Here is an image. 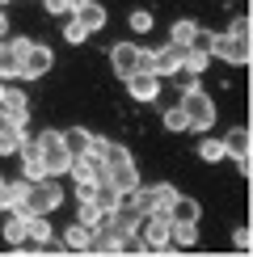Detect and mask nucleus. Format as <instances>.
I'll use <instances>...</instances> for the list:
<instances>
[{
	"label": "nucleus",
	"mask_w": 253,
	"mask_h": 257,
	"mask_svg": "<svg viewBox=\"0 0 253 257\" xmlns=\"http://www.w3.org/2000/svg\"><path fill=\"white\" fill-rule=\"evenodd\" d=\"M249 17H236L232 21V30L211 38V59H224V63H236V68H245L249 63Z\"/></svg>",
	"instance_id": "1"
},
{
	"label": "nucleus",
	"mask_w": 253,
	"mask_h": 257,
	"mask_svg": "<svg viewBox=\"0 0 253 257\" xmlns=\"http://www.w3.org/2000/svg\"><path fill=\"white\" fill-rule=\"evenodd\" d=\"M182 110H186L190 131H211V122H215V101H211L194 80H190L186 93H182Z\"/></svg>",
	"instance_id": "2"
},
{
	"label": "nucleus",
	"mask_w": 253,
	"mask_h": 257,
	"mask_svg": "<svg viewBox=\"0 0 253 257\" xmlns=\"http://www.w3.org/2000/svg\"><path fill=\"white\" fill-rule=\"evenodd\" d=\"M59 202H63V186L55 177H38V181H30V194L21 202V211H26V215H47Z\"/></svg>",
	"instance_id": "3"
},
{
	"label": "nucleus",
	"mask_w": 253,
	"mask_h": 257,
	"mask_svg": "<svg viewBox=\"0 0 253 257\" xmlns=\"http://www.w3.org/2000/svg\"><path fill=\"white\" fill-rule=\"evenodd\" d=\"M144 219V228H140V236H144V249H156V253H165V249H173V219L165 215V211H148Z\"/></svg>",
	"instance_id": "4"
},
{
	"label": "nucleus",
	"mask_w": 253,
	"mask_h": 257,
	"mask_svg": "<svg viewBox=\"0 0 253 257\" xmlns=\"http://www.w3.org/2000/svg\"><path fill=\"white\" fill-rule=\"evenodd\" d=\"M110 63H114V72L126 80L131 72H152V51L135 47V42H118V47L110 51Z\"/></svg>",
	"instance_id": "5"
},
{
	"label": "nucleus",
	"mask_w": 253,
	"mask_h": 257,
	"mask_svg": "<svg viewBox=\"0 0 253 257\" xmlns=\"http://www.w3.org/2000/svg\"><path fill=\"white\" fill-rule=\"evenodd\" d=\"M38 152H42V169H47V177L68 173L72 156H68V148L59 144V131H38Z\"/></svg>",
	"instance_id": "6"
},
{
	"label": "nucleus",
	"mask_w": 253,
	"mask_h": 257,
	"mask_svg": "<svg viewBox=\"0 0 253 257\" xmlns=\"http://www.w3.org/2000/svg\"><path fill=\"white\" fill-rule=\"evenodd\" d=\"M51 63H55L51 47H42V42H30V47H26V55H21V63H17V76L38 80V76H47V72H51Z\"/></svg>",
	"instance_id": "7"
},
{
	"label": "nucleus",
	"mask_w": 253,
	"mask_h": 257,
	"mask_svg": "<svg viewBox=\"0 0 253 257\" xmlns=\"http://www.w3.org/2000/svg\"><path fill=\"white\" fill-rule=\"evenodd\" d=\"M173 194H177V190L169 186V181H156V186H140V190H135V207H140L144 215H148V211H165V215H169V202H173Z\"/></svg>",
	"instance_id": "8"
},
{
	"label": "nucleus",
	"mask_w": 253,
	"mask_h": 257,
	"mask_svg": "<svg viewBox=\"0 0 253 257\" xmlns=\"http://www.w3.org/2000/svg\"><path fill=\"white\" fill-rule=\"evenodd\" d=\"M68 173H72V181H101L105 177V160H101V152H84V156H72V165H68Z\"/></svg>",
	"instance_id": "9"
},
{
	"label": "nucleus",
	"mask_w": 253,
	"mask_h": 257,
	"mask_svg": "<svg viewBox=\"0 0 253 257\" xmlns=\"http://www.w3.org/2000/svg\"><path fill=\"white\" fill-rule=\"evenodd\" d=\"M0 118L9 122H26L30 118V101L21 89H9V84H0Z\"/></svg>",
	"instance_id": "10"
},
{
	"label": "nucleus",
	"mask_w": 253,
	"mask_h": 257,
	"mask_svg": "<svg viewBox=\"0 0 253 257\" xmlns=\"http://www.w3.org/2000/svg\"><path fill=\"white\" fill-rule=\"evenodd\" d=\"M182 55H186V47L165 42L161 51H152V72L156 76H177V72H182Z\"/></svg>",
	"instance_id": "11"
},
{
	"label": "nucleus",
	"mask_w": 253,
	"mask_h": 257,
	"mask_svg": "<svg viewBox=\"0 0 253 257\" xmlns=\"http://www.w3.org/2000/svg\"><path fill=\"white\" fill-rule=\"evenodd\" d=\"M126 89H131L135 101H156V93H161V76H156V72H131V76H126Z\"/></svg>",
	"instance_id": "12"
},
{
	"label": "nucleus",
	"mask_w": 253,
	"mask_h": 257,
	"mask_svg": "<svg viewBox=\"0 0 253 257\" xmlns=\"http://www.w3.org/2000/svg\"><path fill=\"white\" fill-rule=\"evenodd\" d=\"M72 17H76L80 26L93 34V30H101V26H105V5H97V0H80V5L72 9Z\"/></svg>",
	"instance_id": "13"
},
{
	"label": "nucleus",
	"mask_w": 253,
	"mask_h": 257,
	"mask_svg": "<svg viewBox=\"0 0 253 257\" xmlns=\"http://www.w3.org/2000/svg\"><path fill=\"white\" fill-rule=\"evenodd\" d=\"M59 144L68 148V156H84L93 148V131H84V126H68V131H59Z\"/></svg>",
	"instance_id": "14"
},
{
	"label": "nucleus",
	"mask_w": 253,
	"mask_h": 257,
	"mask_svg": "<svg viewBox=\"0 0 253 257\" xmlns=\"http://www.w3.org/2000/svg\"><path fill=\"white\" fill-rule=\"evenodd\" d=\"M105 181H110L114 190H135V186H140L135 160H126V165H114V169H105Z\"/></svg>",
	"instance_id": "15"
},
{
	"label": "nucleus",
	"mask_w": 253,
	"mask_h": 257,
	"mask_svg": "<svg viewBox=\"0 0 253 257\" xmlns=\"http://www.w3.org/2000/svg\"><path fill=\"white\" fill-rule=\"evenodd\" d=\"M169 219L173 223H198V202L186 198V194H173V202H169Z\"/></svg>",
	"instance_id": "16"
},
{
	"label": "nucleus",
	"mask_w": 253,
	"mask_h": 257,
	"mask_svg": "<svg viewBox=\"0 0 253 257\" xmlns=\"http://www.w3.org/2000/svg\"><path fill=\"white\" fill-rule=\"evenodd\" d=\"M26 232H30V215H26V211H9V219H5V240H9V244H26Z\"/></svg>",
	"instance_id": "17"
},
{
	"label": "nucleus",
	"mask_w": 253,
	"mask_h": 257,
	"mask_svg": "<svg viewBox=\"0 0 253 257\" xmlns=\"http://www.w3.org/2000/svg\"><path fill=\"white\" fill-rule=\"evenodd\" d=\"M26 194H30V181H26V177H21V181H5V194H0V207H5V211H21Z\"/></svg>",
	"instance_id": "18"
},
{
	"label": "nucleus",
	"mask_w": 253,
	"mask_h": 257,
	"mask_svg": "<svg viewBox=\"0 0 253 257\" xmlns=\"http://www.w3.org/2000/svg\"><path fill=\"white\" fill-rule=\"evenodd\" d=\"M224 152H228V160L249 156V126H232V131L224 135Z\"/></svg>",
	"instance_id": "19"
},
{
	"label": "nucleus",
	"mask_w": 253,
	"mask_h": 257,
	"mask_svg": "<svg viewBox=\"0 0 253 257\" xmlns=\"http://www.w3.org/2000/svg\"><path fill=\"white\" fill-rule=\"evenodd\" d=\"M63 249H89V223H68V232H63Z\"/></svg>",
	"instance_id": "20"
},
{
	"label": "nucleus",
	"mask_w": 253,
	"mask_h": 257,
	"mask_svg": "<svg viewBox=\"0 0 253 257\" xmlns=\"http://www.w3.org/2000/svg\"><path fill=\"white\" fill-rule=\"evenodd\" d=\"M198 156H203L207 165H211V160H228V152H224V139H211V135L203 131V144H198Z\"/></svg>",
	"instance_id": "21"
},
{
	"label": "nucleus",
	"mask_w": 253,
	"mask_h": 257,
	"mask_svg": "<svg viewBox=\"0 0 253 257\" xmlns=\"http://www.w3.org/2000/svg\"><path fill=\"white\" fill-rule=\"evenodd\" d=\"M194 21H173V30H169V42H177V47H190V38H194Z\"/></svg>",
	"instance_id": "22"
},
{
	"label": "nucleus",
	"mask_w": 253,
	"mask_h": 257,
	"mask_svg": "<svg viewBox=\"0 0 253 257\" xmlns=\"http://www.w3.org/2000/svg\"><path fill=\"white\" fill-rule=\"evenodd\" d=\"M34 244H42V240H51V223H47V215H30V232H26Z\"/></svg>",
	"instance_id": "23"
},
{
	"label": "nucleus",
	"mask_w": 253,
	"mask_h": 257,
	"mask_svg": "<svg viewBox=\"0 0 253 257\" xmlns=\"http://www.w3.org/2000/svg\"><path fill=\"white\" fill-rule=\"evenodd\" d=\"M21 177H26V181L47 177V169H42V156H21Z\"/></svg>",
	"instance_id": "24"
},
{
	"label": "nucleus",
	"mask_w": 253,
	"mask_h": 257,
	"mask_svg": "<svg viewBox=\"0 0 253 257\" xmlns=\"http://www.w3.org/2000/svg\"><path fill=\"white\" fill-rule=\"evenodd\" d=\"M165 126H169V131H190V122H186V110H182V105H169V110H165Z\"/></svg>",
	"instance_id": "25"
},
{
	"label": "nucleus",
	"mask_w": 253,
	"mask_h": 257,
	"mask_svg": "<svg viewBox=\"0 0 253 257\" xmlns=\"http://www.w3.org/2000/svg\"><path fill=\"white\" fill-rule=\"evenodd\" d=\"M63 38H68V42H72V47H80V42H84V38H89V30H84V26H80V21H76V17H72V21H68V26H63Z\"/></svg>",
	"instance_id": "26"
},
{
	"label": "nucleus",
	"mask_w": 253,
	"mask_h": 257,
	"mask_svg": "<svg viewBox=\"0 0 253 257\" xmlns=\"http://www.w3.org/2000/svg\"><path fill=\"white\" fill-rule=\"evenodd\" d=\"M194 228H198V223H173V240H177V244H194V240H198Z\"/></svg>",
	"instance_id": "27"
},
{
	"label": "nucleus",
	"mask_w": 253,
	"mask_h": 257,
	"mask_svg": "<svg viewBox=\"0 0 253 257\" xmlns=\"http://www.w3.org/2000/svg\"><path fill=\"white\" fill-rule=\"evenodd\" d=\"M97 215H101V207H97L93 198H84V202H80V223H89V228H93V223H97Z\"/></svg>",
	"instance_id": "28"
},
{
	"label": "nucleus",
	"mask_w": 253,
	"mask_h": 257,
	"mask_svg": "<svg viewBox=\"0 0 253 257\" xmlns=\"http://www.w3.org/2000/svg\"><path fill=\"white\" fill-rule=\"evenodd\" d=\"M131 30L148 34V30H152V13H148V9H135V13H131Z\"/></svg>",
	"instance_id": "29"
},
{
	"label": "nucleus",
	"mask_w": 253,
	"mask_h": 257,
	"mask_svg": "<svg viewBox=\"0 0 253 257\" xmlns=\"http://www.w3.org/2000/svg\"><path fill=\"white\" fill-rule=\"evenodd\" d=\"M42 5H47V13H55V17H59V13H72L80 0H42Z\"/></svg>",
	"instance_id": "30"
},
{
	"label": "nucleus",
	"mask_w": 253,
	"mask_h": 257,
	"mask_svg": "<svg viewBox=\"0 0 253 257\" xmlns=\"http://www.w3.org/2000/svg\"><path fill=\"white\" fill-rule=\"evenodd\" d=\"M236 249H249V228H236Z\"/></svg>",
	"instance_id": "31"
},
{
	"label": "nucleus",
	"mask_w": 253,
	"mask_h": 257,
	"mask_svg": "<svg viewBox=\"0 0 253 257\" xmlns=\"http://www.w3.org/2000/svg\"><path fill=\"white\" fill-rule=\"evenodd\" d=\"M5 38H9V17L0 13V42H5Z\"/></svg>",
	"instance_id": "32"
},
{
	"label": "nucleus",
	"mask_w": 253,
	"mask_h": 257,
	"mask_svg": "<svg viewBox=\"0 0 253 257\" xmlns=\"http://www.w3.org/2000/svg\"><path fill=\"white\" fill-rule=\"evenodd\" d=\"M0 194H5V177H0Z\"/></svg>",
	"instance_id": "33"
},
{
	"label": "nucleus",
	"mask_w": 253,
	"mask_h": 257,
	"mask_svg": "<svg viewBox=\"0 0 253 257\" xmlns=\"http://www.w3.org/2000/svg\"><path fill=\"white\" fill-rule=\"evenodd\" d=\"M0 5H9V0H0Z\"/></svg>",
	"instance_id": "34"
}]
</instances>
